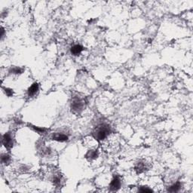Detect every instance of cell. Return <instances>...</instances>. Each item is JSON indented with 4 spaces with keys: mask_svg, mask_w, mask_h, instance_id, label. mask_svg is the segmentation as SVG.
<instances>
[{
    "mask_svg": "<svg viewBox=\"0 0 193 193\" xmlns=\"http://www.w3.org/2000/svg\"><path fill=\"white\" fill-rule=\"evenodd\" d=\"M111 133V128L108 124L101 123L96 127L94 131L92 132V136L97 141H103L109 137Z\"/></svg>",
    "mask_w": 193,
    "mask_h": 193,
    "instance_id": "1",
    "label": "cell"
},
{
    "mask_svg": "<svg viewBox=\"0 0 193 193\" xmlns=\"http://www.w3.org/2000/svg\"><path fill=\"white\" fill-rule=\"evenodd\" d=\"M85 100L79 96L72 97L71 100V110L73 113L79 114L82 112L85 107Z\"/></svg>",
    "mask_w": 193,
    "mask_h": 193,
    "instance_id": "2",
    "label": "cell"
},
{
    "mask_svg": "<svg viewBox=\"0 0 193 193\" xmlns=\"http://www.w3.org/2000/svg\"><path fill=\"white\" fill-rule=\"evenodd\" d=\"M2 145L7 149H11L13 147V145H14V140H13L11 134L10 133H5L2 136Z\"/></svg>",
    "mask_w": 193,
    "mask_h": 193,
    "instance_id": "3",
    "label": "cell"
},
{
    "mask_svg": "<svg viewBox=\"0 0 193 193\" xmlns=\"http://www.w3.org/2000/svg\"><path fill=\"white\" fill-rule=\"evenodd\" d=\"M121 186V182L119 176H115L113 179H112V181L109 183V190L112 192L118 191Z\"/></svg>",
    "mask_w": 193,
    "mask_h": 193,
    "instance_id": "4",
    "label": "cell"
},
{
    "mask_svg": "<svg viewBox=\"0 0 193 193\" xmlns=\"http://www.w3.org/2000/svg\"><path fill=\"white\" fill-rule=\"evenodd\" d=\"M51 139L57 142H66L68 140L69 136L63 132H56L53 133Z\"/></svg>",
    "mask_w": 193,
    "mask_h": 193,
    "instance_id": "5",
    "label": "cell"
},
{
    "mask_svg": "<svg viewBox=\"0 0 193 193\" xmlns=\"http://www.w3.org/2000/svg\"><path fill=\"white\" fill-rule=\"evenodd\" d=\"M39 90V84H38L37 82H35V83H33V84L29 88H28L27 90L28 96H29V98H32V97H33V96H35L36 94H37Z\"/></svg>",
    "mask_w": 193,
    "mask_h": 193,
    "instance_id": "6",
    "label": "cell"
},
{
    "mask_svg": "<svg viewBox=\"0 0 193 193\" xmlns=\"http://www.w3.org/2000/svg\"><path fill=\"white\" fill-rule=\"evenodd\" d=\"M85 157L89 161L94 160V159H96L98 157V150L96 149H90V150L88 151L87 153L85 154Z\"/></svg>",
    "mask_w": 193,
    "mask_h": 193,
    "instance_id": "7",
    "label": "cell"
},
{
    "mask_svg": "<svg viewBox=\"0 0 193 193\" xmlns=\"http://www.w3.org/2000/svg\"><path fill=\"white\" fill-rule=\"evenodd\" d=\"M146 168V165L145 163L143 162V161H139L135 166L134 170L137 172V174H142V173L145 172Z\"/></svg>",
    "mask_w": 193,
    "mask_h": 193,
    "instance_id": "8",
    "label": "cell"
},
{
    "mask_svg": "<svg viewBox=\"0 0 193 193\" xmlns=\"http://www.w3.org/2000/svg\"><path fill=\"white\" fill-rule=\"evenodd\" d=\"M83 50H84V48H83L81 44H75V45H73V46L71 48L70 51H71V54H72V55L76 56V55H80L81 52H82Z\"/></svg>",
    "mask_w": 193,
    "mask_h": 193,
    "instance_id": "9",
    "label": "cell"
},
{
    "mask_svg": "<svg viewBox=\"0 0 193 193\" xmlns=\"http://www.w3.org/2000/svg\"><path fill=\"white\" fill-rule=\"evenodd\" d=\"M182 183L180 182L177 181L176 183H175L174 184H173L172 186H171L168 188V191L170 192H179L181 189Z\"/></svg>",
    "mask_w": 193,
    "mask_h": 193,
    "instance_id": "10",
    "label": "cell"
},
{
    "mask_svg": "<svg viewBox=\"0 0 193 193\" xmlns=\"http://www.w3.org/2000/svg\"><path fill=\"white\" fill-rule=\"evenodd\" d=\"M29 128H32V129H33L34 131H36V133H40V134H45V133H47V132H48V131L47 128H39V127L34 126V125H29Z\"/></svg>",
    "mask_w": 193,
    "mask_h": 193,
    "instance_id": "11",
    "label": "cell"
},
{
    "mask_svg": "<svg viewBox=\"0 0 193 193\" xmlns=\"http://www.w3.org/2000/svg\"><path fill=\"white\" fill-rule=\"evenodd\" d=\"M62 175L60 174H57L54 175L53 179H52V182H53L54 185L56 186H60L62 183Z\"/></svg>",
    "mask_w": 193,
    "mask_h": 193,
    "instance_id": "12",
    "label": "cell"
},
{
    "mask_svg": "<svg viewBox=\"0 0 193 193\" xmlns=\"http://www.w3.org/2000/svg\"><path fill=\"white\" fill-rule=\"evenodd\" d=\"M23 72H24V69L19 67H13L9 70L10 73L15 74V75H20V74L23 73Z\"/></svg>",
    "mask_w": 193,
    "mask_h": 193,
    "instance_id": "13",
    "label": "cell"
},
{
    "mask_svg": "<svg viewBox=\"0 0 193 193\" xmlns=\"http://www.w3.org/2000/svg\"><path fill=\"white\" fill-rule=\"evenodd\" d=\"M11 161V157L10 156H9L8 154H2V156H1V162L2 164H9V162Z\"/></svg>",
    "mask_w": 193,
    "mask_h": 193,
    "instance_id": "14",
    "label": "cell"
},
{
    "mask_svg": "<svg viewBox=\"0 0 193 193\" xmlns=\"http://www.w3.org/2000/svg\"><path fill=\"white\" fill-rule=\"evenodd\" d=\"M138 192H152L153 191L146 186H140L138 189Z\"/></svg>",
    "mask_w": 193,
    "mask_h": 193,
    "instance_id": "15",
    "label": "cell"
},
{
    "mask_svg": "<svg viewBox=\"0 0 193 193\" xmlns=\"http://www.w3.org/2000/svg\"><path fill=\"white\" fill-rule=\"evenodd\" d=\"M4 92H5V94H6V95L8 96V97H12V95H13V90L11 88H5L4 89Z\"/></svg>",
    "mask_w": 193,
    "mask_h": 193,
    "instance_id": "16",
    "label": "cell"
},
{
    "mask_svg": "<svg viewBox=\"0 0 193 193\" xmlns=\"http://www.w3.org/2000/svg\"><path fill=\"white\" fill-rule=\"evenodd\" d=\"M1 29H2V30H1V32H2V33H1V38H3L4 33H5V30H4V29L2 27Z\"/></svg>",
    "mask_w": 193,
    "mask_h": 193,
    "instance_id": "17",
    "label": "cell"
}]
</instances>
